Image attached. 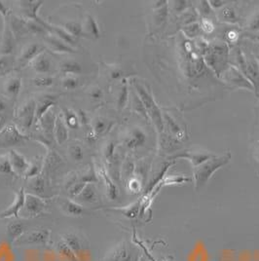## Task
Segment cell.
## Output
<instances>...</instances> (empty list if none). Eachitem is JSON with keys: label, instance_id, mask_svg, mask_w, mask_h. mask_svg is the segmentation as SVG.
<instances>
[{"label": "cell", "instance_id": "1", "mask_svg": "<svg viewBox=\"0 0 259 261\" xmlns=\"http://www.w3.org/2000/svg\"><path fill=\"white\" fill-rule=\"evenodd\" d=\"M229 159H230V156L225 155L220 158H214V159L212 158L205 161V163L198 166L194 173L196 188H200L204 186L216 170L228 163Z\"/></svg>", "mask_w": 259, "mask_h": 261}, {"label": "cell", "instance_id": "2", "mask_svg": "<svg viewBox=\"0 0 259 261\" xmlns=\"http://www.w3.org/2000/svg\"><path fill=\"white\" fill-rule=\"evenodd\" d=\"M136 89H137V92L139 94V97L141 98L142 103H143V107L146 110V113L147 115L150 116L152 121L155 123L156 127L160 130H163V127H164V123H163L162 115H161V112L158 109V106H156L154 99L151 97V95L142 87L141 85H140L139 83H136L135 84Z\"/></svg>", "mask_w": 259, "mask_h": 261}, {"label": "cell", "instance_id": "3", "mask_svg": "<svg viewBox=\"0 0 259 261\" xmlns=\"http://www.w3.org/2000/svg\"><path fill=\"white\" fill-rule=\"evenodd\" d=\"M50 235H51L50 229H33V231L25 232L14 245H16V246L45 247L49 243Z\"/></svg>", "mask_w": 259, "mask_h": 261}, {"label": "cell", "instance_id": "4", "mask_svg": "<svg viewBox=\"0 0 259 261\" xmlns=\"http://www.w3.org/2000/svg\"><path fill=\"white\" fill-rule=\"evenodd\" d=\"M15 118L21 128L29 130L33 126V121L36 119V102L34 99H30L24 102L21 108L16 111Z\"/></svg>", "mask_w": 259, "mask_h": 261}, {"label": "cell", "instance_id": "5", "mask_svg": "<svg viewBox=\"0 0 259 261\" xmlns=\"http://www.w3.org/2000/svg\"><path fill=\"white\" fill-rule=\"evenodd\" d=\"M46 207L47 205L43 198L32 193H27L24 206L22 210V216L27 218H36L40 215H43Z\"/></svg>", "mask_w": 259, "mask_h": 261}, {"label": "cell", "instance_id": "6", "mask_svg": "<svg viewBox=\"0 0 259 261\" xmlns=\"http://www.w3.org/2000/svg\"><path fill=\"white\" fill-rule=\"evenodd\" d=\"M25 194L27 193L24 191V188L21 187L20 190L15 194V198L11 205L5 211L0 213V218L4 219V218H20V213L24 206Z\"/></svg>", "mask_w": 259, "mask_h": 261}, {"label": "cell", "instance_id": "7", "mask_svg": "<svg viewBox=\"0 0 259 261\" xmlns=\"http://www.w3.org/2000/svg\"><path fill=\"white\" fill-rule=\"evenodd\" d=\"M42 4H43V1H31V0L21 1V7H22V12H23L24 16L27 17V19L41 23L47 30L48 22H44L38 15V12H39L40 7L42 6Z\"/></svg>", "mask_w": 259, "mask_h": 261}, {"label": "cell", "instance_id": "8", "mask_svg": "<svg viewBox=\"0 0 259 261\" xmlns=\"http://www.w3.org/2000/svg\"><path fill=\"white\" fill-rule=\"evenodd\" d=\"M0 137L2 138V141L5 144V146L20 145L21 143H23L27 140V137L22 135L20 133V130L14 126H9L1 130Z\"/></svg>", "mask_w": 259, "mask_h": 261}, {"label": "cell", "instance_id": "9", "mask_svg": "<svg viewBox=\"0 0 259 261\" xmlns=\"http://www.w3.org/2000/svg\"><path fill=\"white\" fill-rule=\"evenodd\" d=\"M7 155L10 159L12 168H13V171L15 174L24 176V174L30 167V161H28V159L22 154L18 152L15 149H11Z\"/></svg>", "mask_w": 259, "mask_h": 261}, {"label": "cell", "instance_id": "10", "mask_svg": "<svg viewBox=\"0 0 259 261\" xmlns=\"http://www.w3.org/2000/svg\"><path fill=\"white\" fill-rule=\"evenodd\" d=\"M24 223L20 220H13L6 227V237L10 245H14L27 232Z\"/></svg>", "mask_w": 259, "mask_h": 261}, {"label": "cell", "instance_id": "11", "mask_svg": "<svg viewBox=\"0 0 259 261\" xmlns=\"http://www.w3.org/2000/svg\"><path fill=\"white\" fill-rule=\"evenodd\" d=\"M45 39L51 50H53L56 53L59 54H73L75 53V50L69 46L68 44L64 42L59 37L55 36L53 34H48L45 36Z\"/></svg>", "mask_w": 259, "mask_h": 261}, {"label": "cell", "instance_id": "12", "mask_svg": "<svg viewBox=\"0 0 259 261\" xmlns=\"http://www.w3.org/2000/svg\"><path fill=\"white\" fill-rule=\"evenodd\" d=\"M43 52V48L39 44H30L22 50V54L19 58V63L21 65L31 64L36 57Z\"/></svg>", "mask_w": 259, "mask_h": 261}, {"label": "cell", "instance_id": "13", "mask_svg": "<svg viewBox=\"0 0 259 261\" xmlns=\"http://www.w3.org/2000/svg\"><path fill=\"white\" fill-rule=\"evenodd\" d=\"M133 255L125 243L118 245L114 250L108 253L105 261H132Z\"/></svg>", "mask_w": 259, "mask_h": 261}, {"label": "cell", "instance_id": "14", "mask_svg": "<svg viewBox=\"0 0 259 261\" xmlns=\"http://www.w3.org/2000/svg\"><path fill=\"white\" fill-rule=\"evenodd\" d=\"M62 239L65 241L67 244V246L72 250V251L75 253L76 255L81 259V256L84 252V244L82 242L79 235L76 233H65L63 235Z\"/></svg>", "mask_w": 259, "mask_h": 261}, {"label": "cell", "instance_id": "15", "mask_svg": "<svg viewBox=\"0 0 259 261\" xmlns=\"http://www.w3.org/2000/svg\"><path fill=\"white\" fill-rule=\"evenodd\" d=\"M31 65L36 73L42 74V75H46V74L50 73L51 66H52L50 58L44 52L39 55L38 57H36L31 63Z\"/></svg>", "mask_w": 259, "mask_h": 261}, {"label": "cell", "instance_id": "16", "mask_svg": "<svg viewBox=\"0 0 259 261\" xmlns=\"http://www.w3.org/2000/svg\"><path fill=\"white\" fill-rule=\"evenodd\" d=\"M97 200V188L95 184H87L81 193L77 196L75 200L77 203H86V204H94Z\"/></svg>", "mask_w": 259, "mask_h": 261}, {"label": "cell", "instance_id": "17", "mask_svg": "<svg viewBox=\"0 0 259 261\" xmlns=\"http://www.w3.org/2000/svg\"><path fill=\"white\" fill-rule=\"evenodd\" d=\"M225 75L227 76V81L229 83L235 85L236 87L247 88V89H250L252 87L251 84L244 77V75L233 66H231L227 70Z\"/></svg>", "mask_w": 259, "mask_h": 261}, {"label": "cell", "instance_id": "18", "mask_svg": "<svg viewBox=\"0 0 259 261\" xmlns=\"http://www.w3.org/2000/svg\"><path fill=\"white\" fill-rule=\"evenodd\" d=\"M146 141V135L141 128H134L127 137L125 144L129 148H137L144 144Z\"/></svg>", "mask_w": 259, "mask_h": 261}, {"label": "cell", "instance_id": "19", "mask_svg": "<svg viewBox=\"0 0 259 261\" xmlns=\"http://www.w3.org/2000/svg\"><path fill=\"white\" fill-rule=\"evenodd\" d=\"M56 115L50 110L47 112L43 117L40 120H38L39 125L41 129L43 130L45 136L49 139L54 138L55 123H56Z\"/></svg>", "mask_w": 259, "mask_h": 261}, {"label": "cell", "instance_id": "20", "mask_svg": "<svg viewBox=\"0 0 259 261\" xmlns=\"http://www.w3.org/2000/svg\"><path fill=\"white\" fill-rule=\"evenodd\" d=\"M54 137L56 142L63 144L68 140V127L65 124V120L61 116H58L55 123Z\"/></svg>", "mask_w": 259, "mask_h": 261}, {"label": "cell", "instance_id": "21", "mask_svg": "<svg viewBox=\"0 0 259 261\" xmlns=\"http://www.w3.org/2000/svg\"><path fill=\"white\" fill-rule=\"evenodd\" d=\"M15 38L16 37L12 33L11 30L7 29L5 27L4 36H3L2 43H1V48H0L1 55H8V56H10L13 53V51L16 48V39Z\"/></svg>", "mask_w": 259, "mask_h": 261}, {"label": "cell", "instance_id": "22", "mask_svg": "<svg viewBox=\"0 0 259 261\" xmlns=\"http://www.w3.org/2000/svg\"><path fill=\"white\" fill-rule=\"evenodd\" d=\"M63 208L66 215L74 218L82 217L85 214V208L83 206L71 199H66L64 201Z\"/></svg>", "mask_w": 259, "mask_h": 261}, {"label": "cell", "instance_id": "23", "mask_svg": "<svg viewBox=\"0 0 259 261\" xmlns=\"http://www.w3.org/2000/svg\"><path fill=\"white\" fill-rule=\"evenodd\" d=\"M57 98L53 96H47L42 98L38 103H36V120L41 119L44 115L49 112L54 107Z\"/></svg>", "mask_w": 259, "mask_h": 261}, {"label": "cell", "instance_id": "24", "mask_svg": "<svg viewBox=\"0 0 259 261\" xmlns=\"http://www.w3.org/2000/svg\"><path fill=\"white\" fill-rule=\"evenodd\" d=\"M48 33L53 34V35L57 36V37H59L60 39H62L64 42L68 44L71 47L73 45H75V38L72 37L69 33H67L64 28H61V27H58V25L49 23V25H48Z\"/></svg>", "mask_w": 259, "mask_h": 261}, {"label": "cell", "instance_id": "25", "mask_svg": "<svg viewBox=\"0 0 259 261\" xmlns=\"http://www.w3.org/2000/svg\"><path fill=\"white\" fill-rule=\"evenodd\" d=\"M141 210V201L136 202L135 204L131 205L129 207H109L108 211H111V212H115V213H119L120 215L126 217L128 218H136Z\"/></svg>", "mask_w": 259, "mask_h": 261}, {"label": "cell", "instance_id": "26", "mask_svg": "<svg viewBox=\"0 0 259 261\" xmlns=\"http://www.w3.org/2000/svg\"><path fill=\"white\" fill-rule=\"evenodd\" d=\"M61 71L65 74L66 76H73V75H78L81 74L83 71V67L78 62L70 60V61H65L64 63L61 64Z\"/></svg>", "mask_w": 259, "mask_h": 261}, {"label": "cell", "instance_id": "27", "mask_svg": "<svg viewBox=\"0 0 259 261\" xmlns=\"http://www.w3.org/2000/svg\"><path fill=\"white\" fill-rule=\"evenodd\" d=\"M22 79L20 77H11L6 85H5V91L6 94L12 98H17L21 93L22 90Z\"/></svg>", "mask_w": 259, "mask_h": 261}, {"label": "cell", "instance_id": "28", "mask_svg": "<svg viewBox=\"0 0 259 261\" xmlns=\"http://www.w3.org/2000/svg\"><path fill=\"white\" fill-rule=\"evenodd\" d=\"M98 174L102 177L103 181L106 182V187H107V191H108V196L111 200H115L118 196V190L116 185L113 184V181L111 180V178L109 177L106 169L103 167H101V169L98 170Z\"/></svg>", "mask_w": 259, "mask_h": 261}, {"label": "cell", "instance_id": "29", "mask_svg": "<svg viewBox=\"0 0 259 261\" xmlns=\"http://www.w3.org/2000/svg\"><path fill=\"white\" fill-rule=\"evenodd\" d=\"M29 187H30V190L33 192L32 194L39 196L42 198V196L45 194V190H46V181H45L43 176L38 175L36 177L32 178Z\"/></svg>", "mask_w": 259, "mask_h": 261}, {"label": "cell", "instance_id": "30", "mask_svg": "<svg viewBox=\"0 0 259 261\" xmlns=\"http://www.w3.org/2000/svg\"><path fill=\"white\" fill-rule=\"evenodd\" d=\"M57 250L58 253L67 261H81L63 239L57 243Z\"/></svg>", "mask_w": 259, "mask_h": 261}, {"label": "cell", "instance_id": "31", "mask_svg": "<svg viewBox=\"0 0 259 261\" xmlns=\"http://www.w3.org/2000/svg\"><path fill=\"white\" fill-rule=\"evenodd\" d=\"M176 157H182V158H187L189 159L194 166L198 167L201 164L205 163V161L210 160L213 158V156L211 154H203V153H191L187 152L184 155H177ZM174 157V158H176Z\"/></svg>", "mask_w": 259, "mask_h": 261}, {"label": "cell", "instance_id": "32", "mask_svg": "<svg viewBox=\"0 0 259 261\" xmlns=\"http://www.w3.org/2000/svg\"><path fill=\"white\" fill-rule=\"evenodd\" d=\"M64 29L74 38H80L85 36L84 28L80 22H74V21L65 22Z\"/></svg>", "mask_w": 259, "mask_h": 261}, {"label": "cell", "instance_id": "33", "mask_svg": "<svg viewBox=\"0 0 259 261\" xmlns=\"http://www.w3.org/2000/svg\"><path fill=\"white\" fill-rule=\"evenodd\" d=\"M44 168V164L41 160H34L30 162V167L27 171V173L24 174V177L27 179L29 178H33V177H36L38 175H40L41 174V171Z\"/></svg>", "mask_w": 259, "mask_h": 261}, {"label": "cell", "instance_id": "34", "mask_svg": "<svg viewBox=\"0 0 259 261\" xmlns=\"http://www.w3.org/2000/svg\"><path fill=\"white\" fill-rule=\"evenodd\" d=\"M25 28H27L28 33H32V34L46 36L49 33L44 25L39 22L33 21V20H28V19L25 20Z\"/></svg>", "mask_w": 259, "mask_h": 261}, {"label": "cell", "instance_id": "35", "mask_svg": "<svg viewBox=\"0 0 259 261\" xmlns=\"http://www.w3.org/2000/svg\"><path fill=\"white\" fill-rule=\"evenodd\" d=\"M86 30L88 31V33H90V35H92L94 38L97 39V38L100 37L99 27L97 24L96 19L93 16H91V15L87 16Z\"/></svg>", "mask_w": 259, "mask_h": 261}, {"label": "cell", "instance_id": "36", "mask_svg": "<svg viewBox=\"0 0 259 261\" xmlns=\"http://www.w3.org/2000/svg\"><path fill=\"white\" fill-rule=\"evenodd\" d=\"M14 66L11 56L0 55V76L9 73Z\"/></svg>", "mask_w": 259, "mask_h": 261}, {"label": "cell", "instance_id": "37", "mask_svg": "<svg viewBox=\"0 0 259 261\" xmlns=\"http://www.w3.org/2000/svg\"><path fill=\"white\" fill-rule=\"evenodd\" d=\"M14 174L15 173L13 171L11 162H10L8 155L7 154L0 155V174L10 175V174Z\"/></svg>", "mask_w": 259, "mask_h": 261}, {"label": "cell", "instance_id": "38", "mask_svg": "<svg viewBox=\"0 0 259 261\" xmlns=\"http://www.w3.org/2000/svg\"><path fill=\"white\" fill-rule=\"evenodd\" d=\"M33 85L36 87L48 88L51 87L54 85V77L49 76V75H42V76L35 77L33 80Z\"/></svg>", "mask_w": 259, "mask_h": 261}, {"label": "cell", "instance_id": "39", "mask_svg": "<svg viewBox=\"0 0 259 261\" xmlns=\"http://www.w3.org/2000/svg\"><path fill=\"white\" fill-rule=\"evenodd\" d=\"M68 151H69V154H70V157L75 162H82L84 157H85L84 150H83L82 146L79 145V144H72V145H70Z\"/></svg>", "mask_w": 259, "mask_h": 261}, {"label": "cell", "instance_id": "40", "mask_svg": "<svg viewBox=\"0 0 259 261\" xmlns=\"http://www.w3.org/2000/svg\"><path fill=\"white\" fill-rule=\"evenodd\" d=\"M65 124L68 128L71 129H75L78 127V123H79V118L76 115L74 112H72L69 109H65Z\"/></svg>", "mask_w": 259, "mask_h": 261}, {"label": "cell", "instance_id": "41", "mask_svg": "<svg viewBox=\"0 0 259 261\" xmlns=\"http://www.w3.org/2000/svg\"><path fill=\"white\" fill-rule=\"evenodd\" d=\"M79 84H80L79 79L75 76H65L62 81L63 87L67 91L75 90L79 87Z\"/></svg>", "mask_w": 259, "mask_h": 261}, {"label": "cell", "instance_id": "42", "mask_svg": "<svg viewBox=\"0 0 259 261\" xmlns=\"http://www.w3.org/2000/svg\"><path fill=\"white\" fill-rule=\"evenodd\" d=\"M127 101H128V87H127V84L124 83L121 87L120 93H119L118 109L120 110L124 109L126 107Z\"/></svg>", "mask_w": 259, "mask_h": 261}, {"label": "cell", "instance_id": "43", "mask_svg": "<svg viewBox=\"0 0 259 261\" xmlns=\"http://www.w3.org/2000/svg\"><path fill=\"white\" fill-rule=\"evenodd\" d=\"M108 124L107 120L102 118H97L94 122V132L96 136L102 135L106 130H108Z\"/></svg>", "mask_w": 259, "mask_h": 261}, {"label": "cell", "instance_id": "44", "mask_svg": "<svg viewBox=\"0 0 259 261\" xmlns=\"http://www.w3.org/2000/svg\"><path fill=\"white\" fill-rule=\"evenodd\" d=\"M61 158L56 154V153H52L48 156V158L45 161V166L47 165V167L49 169H52L54 167H57L59 164L61 163Z\"/></svg>", "mask_w": 259, "mask_h": 261}, {"label": "cell", "instance_id": "45", "mask_svg": "<svg viewBox=\"0 0 259 261\" xmlns=\"http://www.w3.org/2000/svg\"><path fill=\"white\" fill-rule=\"evenodd\" d=\"M248 29L253 32L259 31V12L255 13L252 16V18L250 19L249 23H248Z\"/></svg>", "mask_w": 259, "mask_h": 261}, {"label": "cell", "instance_id": "46", "mask_svg": "<svg viewBox=\"0 0 259 261\" xmlns=\"http://www.w3.org/2000/svg\"><path fill=\"white\" fill-rule=\"evenodd\" d=\"M114 151H115V144H114V142H111L108 143V145H107V147L105 149V157H106V159L108 161V160L110 161L113 158Z\"/></svg>", "mask_w": 259, "mask_h": 261}, {"label": "cell", "instance_id": "47", "mask_svg": "<svg viewBox=\"0 0 259 261\" xmlns=\"http://www.w3.org/2000/svg\"><path fill=\"white\" fill-rule=\"evenodd\" d=\"M90 97L94 100H99L103 97V92L100 88H94L90 92Z\"/></svg>", "mask_w": 259, "mask_h": 261}, {"label": "cell", "instance_id": "48", "mask_svg": "<svg viewBox=\"0 0 259 261\" xmlns=\"http://www.w3.org/2000/svg\"><path fill=\"white\" fill-rule=\"evenodd\" d=\"M222 15H223V18L226 20V21H231V20H234L236 15H235V11L230 8V7H227L223 11H222Z\"/></svg>", "mask_w": 259, "mask_h": 261}, {"label": "cell", "instance_id": "49", "mask_svg": "<svg viewBox=\"0 0 259 261\" xmlns=\"http://www.w3.org/2000/svg\"><path fill=\"white\" fill-rule=\"evenodd\" d=\"M122 76H123V71L119 68H114L110 72V77H111L112 80H118Z\"/></svg>", "mask_w": 259, "mask_h": 261}, {"label": "cell", "instance_id": "50", "mask_svg": "<svg viewBox=\"0 0 259 261\" xmlns=\"http://www.w3.org/2000/svg\"><path fill=\"white\" fill-rule=\"evenodd\" d=\"M9 8L5 4H3L2 1H0V15L5 19L9 15Z\"/></svg>", "mask_w": 259, "mask_h": 261}, {"label": "cell", "instance_id": "51", "mask_svg": "<svg viewBox=\"0 0 259 261\" xmlns=\"http://www.w3.org/2000/svg\"><path fill=\"white\" fill-rule=\"evenodd\" d=\"M7 109V102L0 97V114H2Z\"/></svg>", "mask_w": 259, "mask_h": 261}, {"label": "cell", "instance_id": "52", "mask_svg": "<svg viewBox=\"0 0 259 261\" xmlns=\"http://www.w3.org/2000/svg\"><path fill=\"white\" fill-rule=\"evenodd\" d=\"M4 125H5V117L2 114H0V133L3 130Z\"/></svg>", "mask_w": 259, "mask_h": 261}, {"label": "cell", "instance_id": "53", "mask_svg": "<svg viewBox=\"0 0 259 261\" xmlns=\"http://www.w3.org/2000/svg\"><path fill=\"white\" fill-rule=\"evenodd\" d=\"M1 31H2V28H1V24H0V33H1Z\"/></svg>", "mask_w": 259, "mask_h": 261}, {"label": "cell", "instance_id": "54", "mask_svg": "<svg viewBox=\"0 0 259 261\" xmlns=\"http://www.w3.org/2000/svg\"><path fill=\"white\" fill-rule=\"evenodd\" d=\"M258 158H259V156H258Z\"/></svg>", "mask_w": 259, "mask_h": 261}]
</instances>
